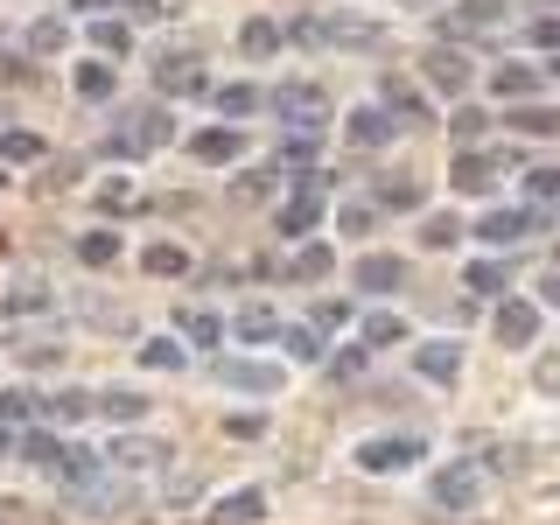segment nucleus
<instances>
[{
  "instance_id": "obj_19",
  "label": "nucleus",
  "mask_w": 560,
  "mask_h": 525,
  "mask_svg": "<svg viewBox=\"0 0 560 525\" xmlns=\"http://www.w3.org/2000/svg\"><path fill=\"white\" fill-rule=\"evenodd\" d=\"M385 113L393 119H428V98L413 92V84H399V78H385Z\"/></svg>"
},
{
  "instance_id": "obj_14",
  "label": "nucleus",
  "mask_w": 560,
  "mask_h": 525,
  "mask_svg": "<svg viewBox=\"0 0 560 525\" xmlns=\"http://www.w3.org/2000/svg\"><path fill=\"white\" fill-rule=\"evenodd\" d=\"M399 280H407V259H393V253H364L358 259V288L385 294V288H399Z\"/></svg>"
},
{
  "instance_id": "obj_56",
  "label": "nucleus",
  "mask_w": 560,
  "mask_h": 525,
  "mask_svg": "<svg viewBox=\"0 0 560 525\" xmlns=\"http://www.w3.org/2000/svg\"><path fill=\"white\" fill-rule=\"evenodd\" d=\"M0 183H8V175H0Z\"/></svg>"
},
{
  "instance_id": "obj_15",
  "label": "nucleus",
  "mask_w": 560,
  "mask_h": 525,
  "mask_svg": "<svg viewBox=\"0 0 560 525\" xmlns=\"http://www.w3.org/2000/svg\"><path fill=\"white\" fill-rule=\"evenodd\" d=\"M399 337H407V323H399L393 308H372V315L358 323V343H364V350H385V343H399Z\"/></svg>"
},
{
  "instance_id": "obj_55",
  "label": "nucleus",
  "mask_w": 560,
  "mask_h": 525,
  "mask_svg": "<svg viewBox=\"0 0 560 525\" xmlns=\"http://www.w3.org/2000/svg\"><path fill=\"white\" fill-rule=\"evenodd\" d=\"M0 455H8V434H0Z\"/></svg>"
},
{
  "instance_id": "obj_4",
  "label": "nucleus",
  "mask_w": 560,
  "mask_h": 525,
  "mask_svg": "<svg viewBox=\"0 0 560 525\" xmlns=\"http://www.w3.org/2000/svg\"><path fill=\"white\" fill-rule=\"evenodd\" d=\"M413 455H428V448L407 442V434H378V442H358V469H372V477H393V469H407Z\"/></svg>"
},
{
  "instance_id": "obj_36",
  "label": "nucleus",
  "mask_w": 560,
  "mask_h": 525,
  "mask_svg": "<svg viewBox=\"0 0 560 525\" xmlns=\"http://www.w3.org/2000/svg\"><path fill=\"white\" fill-rule=\"evenodd\" d=\"M378 203H385V210H413V203H420V183H407V175H393V183L378 189Z\"/></svg>"
},
{
  "instance_id": "obj_13",
  "label": "nucleus",
  "mask_w": 560,
  "mask_h": 525,
  "mask_svg": "<svg viewBox=\"0 0 560 525\" xmlns=\"http://www.w3.org/2000/svg\"><path fill=\"white\" fill-rule=\"evenodd\" d=\"M420 70H428L434 92H463V84H469V57H463V49H428Z\"/></svg>"
},
{
  "instance_id": "obj_40",
  "label": "nucleus",
  "mask_w": 560,
  "mask_h": 525,
  "mask_svg": "<svg viewBox=\"0 0 560 525\" xmlns=\"http://www.w3.org/2000/svg\"><path fill=\"white\" fill-rule=\"evenodd\" d=\"M525 197H533V203H553L560 197V168H533V175H525Z\"/></svg>"
},
{
  "instance_id": "obj_53",
  "label": "nucleus",
  "mask_w": 560,
  "mask_h": 525,
  "mask_svg": "<svg viewBox=\"0 0 560 525\" xmlns=\"http://www.w3.org/2000/svg\"><path fill=\"white\" fill-rule=\"evenodd\" d=\"M407 8H434V0H407Z\"/></svg>"
},
{
  "instance_id": "obj_23",
  "label": "nucleus",
  "mask_w": 560,
  "mask_h": 525,
  "mask_svg": "<svg viewBox=\"0 0 560 525\" xmlns=\"http://www.w3.org/2000/svg\"><path fill=\"white\" fill-rule=\"evenodd\" d=\"M329 267H337L329 245H302V253H294V280H329Z\"/></svg>"
},
{
  "instance_id": "obj_16",
  "label": "nucleus",
  "mask_w": 560,
  "mask_h": 525,
  "mask_svg": "<svg viewBox=\"0 0 560 525\" xmlns=\"http://www.w3.org/2000/svg\"><path fill=\"white\" fill-rule=\"evenodd\" d=\"M259 512H267V490H232V498L218 504V525H253Z\"/></svg>"
},
{
  "instance_id": "obj_24",
  "label": "nucleus",
  "mask_w": 560,
  "mask_h": 525,
  "mask_svg": "<svg viewBox=\"0 0 560 525\" xmlns=\"http://www.w3.org/2000/svg\"><path fill=\"white\" fill-rule=\"evenodd\" d=\"M22 455H28V463H35V469H57V463H63V448H57V434H43V428H28V434H22Z\"/></svg>"
},
{
  "instance_id": "obj_49",
  "label": "nucleus",
  "mask_w": 560,
  "mask_h": 525,
  "mask_svg": "<svg viewBox=\"0 0 560 525\" xmlns=\"http://www.w3.org/2000/svg\"><path fill=\"white\" fill-rule=\"evenodd\" d=\"M224 428H232L238 442H253V434H259V413H232V420H224Z\"/></svg>"
},
{
  "instance_id": "obj_46",
  "label": "nucleus",
  "mask_w": 560,
  "mask_h": 525,
  "mask_svg": "<svg viewBox=\"0 0 560 525\" xmlns=\"http://www.w3.org/2000/svg\"><path fill=\"white\" fill-rule=\"evenodd\" d=\"M28 413H35L28 393H0V420H28Z\"/></svg>"
},
{
  "instance_id": "obj_5",
  "label": "nucleus",
  "mask_w": 560,
  "mask_h": 525,
  "mask_svg": "<svg viewBox=\"0 0 560 525\" xmlns=\"http://www.w3.org/2000/svg\"><path fill=\"white\" fill-rule=\"evenodd\" d=\"M533 232H547L539 210H483V224H477L483 245H518V238H533Z\"/></svg>"
},
{
  "instance_id": "obj_21",
  "label": "nucleus",
  "mask_w": 560,
  "mask_h": 525,
  "mask_svg": "<svg viewBox=\"0 0 560 525\" xmlns=\"http://www.w3.org/2000/svg\"><path fill=\"white\" fill-rule=\"evenodd\" d=\"M238 49H245V57H259V63H267L273 49H280V28H273V22H245V28H238Z\"/></svg>"
},
{
  "instance_id": "obj_42",
  "label": "nucleus",
  "mask_w": 560,
  "mask_h": 525,
  "mask_svg": "<svg viewBox=\"0 0 560 525\" xmlns=\"http://www.w3.org/2000/svg\"><path fill=\"white\" fill-rule=\"evenodd\" d=\"M0 154H8V162H35V154H43V140H35V133H22V127H14L8 140H0Z\"/></svg>"
},
{
  "instance_id": "obj_31",
  "label": "nucleus",
  "mask_w": 560,
  "mask_h": 525,
  "mask_svg": "<svg viewBox=\"0 0 560 525\" xmlns=\"http://www.w3.org/2000/svg\"><path fill=\"white\" fill-rule=\"evenodd\" d=\"M463 288L469 294H504V267H498V259H477V267L463 273Z\"/></svg>"
},
{
  "instance_id": "obj_8",
  "label": "nucleus",
  "mask_w": 560,
  "mask_h": 525,
  "mask_svg": "<svg viewBox=\"0 0 560 525\" xmlns=\"http://www.w3.org/2000/svg\"><path fill=\"white\" fill-rule=\"evenodd\" d=\"M448 183L463 189V197H483V189L498 183V154H477V148H463V154H455V168H448Z\"/></svg>"
},
{
  "instance_id": "obj_22",
  "label": "nucleus",
  "mask_w": 560,
  "mask_h": 525,
  "mask_svg": "<svg viewBox=\"0 0 560 525\" xmlns=\"http://www.w3.org/2000/svg\"><path fill=\"white\" fill-rule=\"evenodd\" d=\"M148 273H162V280H175V273H189V253L183 245H148V259H140Z\"/></svg>"
},
{
  "instance_id": "obj_26",
  "label": "nucleus",
  "mask_w": 560,
  "mask_h": 525,
  "mask_svg": "<svg viewBox=\"0 0 560 525\" xmlns=\"http://www.w3.org/2000/svg\"><path fill=\"white\" fill-rule=\"evenodd\" d=\"M162 455H168L162 442H119V448H113V463H119V469H154Z\"/></svg>"
},
{
  "instance_id": "obj_47",
  "label": "nucleus",
  "mask_w": 560,
  "mask_h": 525,
  "mask_svg": "<svg viewBox=\"0 0 560 525\" xmlns=\"http://www.w3.org/2000/svg\"><path fill=\"white\" fill-rule=\"evenodd\" d=\"M49 413H57V420H84V413H92V399H84V393H63Z\"/></svg>"
},
{
  "instance_id": "obj_1",
  "label": "nucleus",
  "mask_w": 560,
  "mask_h": 525,
  "mask_svg": "<svg viewBox=\"0 0 560 525\" xmlns=\"http://www.w3.org/2000/svg\"><path fill=\"white\" fill-rule=\"evenodd\" d=\"M273 113L288 119L294 133H315V127H323V119H329V98L315 92L308 78H294V84H280V92H273Z\"/></svg>"
},
{
  "instance_id": "obj_41",
  "label": "nucleus",
  "mask_w": 560,
  "mask_h": 525,
  "mask_svg": "<svg viewBox=\"0 0 560 525\" xmlns=\"http://www.w3.org/2000/svg\"><path fill=\"white\" fill-rule=\"evenodd\" d=\"M448 127H455V140H463V148H477V140H483V127H490V119L477 113V105H469V113H455V119H448Z\"/></svg>"
},
{
  "instance_id": "obj_48",
  "label": "nucleus",
  "mask_w": 560,
  "mask_h": 525,
  "mask_svg": "<svg viewBox=\"0 0 560 525\" xmlns=\"http://www.w3.org/2000/svg\"><path fill=\"white\" fill-rule=\"evenodd\" d=\"M98 203H105V210H127V203H133V183H105Z\"/></svg>"
},
{
  "instance_id": "obj_50",
  "label": "nucleus",
  "mask_w": 560,
  "mask_h": 525,
  "mask_svg": "<svg viewBox=\"0 0 560 525\" xmlns=\"http://www.w3.org/2000/svg\"><path fill=\"white\" fill-rule=\"evenodd\" d=\"M539 302H547V308H560V273H553V280H539Z\"/></svg>"
},
{
  "instance_id": "obj_35",
  "label": "nucleus",
  "mask_w": 560,
  "mask_h": 525,
  "mask_svg": "<svg viewBox=\"0 0 560 525\" xmlns=\"http://www.w3.org/2000/svg\"><path fill=\"white\" fill-rule=\"evenodd\" d=\"M420 238H428V245H434V253H442V245H455V238H463V224H455V218H448V210H434V218H428V224H420Z\"/></svg>"
},
{
  "instance_id": "obj_34",
  "label": "nucleus",
  "mask_w": 560,
  "mask_h": 525,
  "mask_svg": "<svg viewBox=\"0 0 560 525\" xmlns=\"http://www.w3.org/2000/svg\"><path fill=\"white\" fill-rule=\"evenodd\" d=\"M63 43H70V28H63V22H35V28H28V49H35V57H57Z\"/></svg>"
},
{
  "instance_id": "obj_27",
  "label": "nucleus",
  "mask_w": 560,
  "mask_h": 525,
  "mask_svg": "<svg viewBox=\"0 0 560 525\" xmlns=\"http://www.w3.org/2000/svg\"><path fill=\"white\" fill-rule=\"evenodd\" d=\"M140 364H154V372H183V343H168V337H154V343H140Z\"/></svg>"
},
{
  "instance_id": "obj_25",
  "label": "nucleus",
  "mask_w": 560,
  "mask_h": 525,
  "mask_svg": "<svg viewBox=\"0 0 560 525\" xmlns=\"http://www.w3.org/2000/svg\"><path fill=\"white\" fill-rule=\"evenodd\" d=\"M218 113L224 119H253L259 113V92H253V84H224V92H218Z\"/></svg>"
},
{
  "instance_id": "obj_32",
  "label": "nucleus",
  "mask_w": 560,
  "mask_h": 525,
  "mask_svg": "<svg viewBox=\"0 0 560 525\" xmlns=\"http://www.w3.org/2000/svg\"><path fill=\"white\" fill-rule=\"evenodd\" d=\"M238 337H245V343H267V337H280L273 308H245V315H238Z\"/></svg>"
},
{
  "instance_id": "obj_17",
  "label": "nucleus",
  "mask_w": 560,
  "mask_h": 525,
  "mask_svg": "<svg viewBox=\"0 0 560 525\" xmlns=\"http://www.w3.org/2000/svg\"><path fill=\"white\" fill-rule=\"evenodd\" d=\"M504 127H512V133H539V140H547V133H560V105H518V113L504 119Z\"/></svg>"
},
{
  "instance_id": "obj_51",
  "label": "nucleus",
  "mask_w": 560,
  "mask_h": 525,
  "mask_svg": "<svg viewBox=\"0 0 560 525\" xmlns=\"http://www.w3.org/2000/svg\"><path fill=\"white\" fill-rule=\"evenodd\" d=\"M127 8H133V14H162V0H127Z\"/></svg>"
},
{
  "instance_id": "obj_33",
  "label": "nucleus",
  "mask_w": 560,
  "mask_h": 525,
  "mask_svg": "<svg viewBox=\"0 0 560 525\" xmlns=\"http://www.w3.org/2000/svg\"><path fill=\"white\" fill-rule=\"evenodd\" d=\"M455 14H463V28H498L504 22V0H463Z\"/></svg>"
},
{
  "instance_id": "obj_29",
  "label": "nucleus",
  "mask_w": 560,
  "mask_h": 525,
  "mask_svg": "<svg viewBox=\"0 0 560 525\" xmlns=\"http://www.w3.org/2000/svg\"><path fill=\"white\" fill-rule=\"evenodd\" d=\"M78 98H113V63H78Z\"/></svg>"
},
{
  "instance_id": "obj_52",
  "label": "nucleus",
  "mask_w": 560,
  "mask_h": 525,
  "mask_svg": "<svg viewBox=\"0 0 560 525\" xmlns=\"http://www.w3.org/2000/svg\"><path fill=\"white\" fill-rule=\"evenodd\" d=\"M70 8H84V14H92V8H105V0H70Z\"/></svg>"
},
{
  "instance_id": "obj_28",
  "label": "nucleus",
  "mask_w": 560,
  "mask_h": 525,
  "mask_svg": "<svg viewBox=\"0 0 560 525\" xmlns=\"http://www.w3.org/2000/svg\"><path fill=\"white\" fill-rule=\"evenodd\" d=\"M84 35H92V49H105V57H127V43H133L127 22H92Z\"/></svg>"
},
{
  "instance_id": "obj_7",
  "label": "nucleus",
  "mask_w": 560,
  "mask_h": 525,
  "mask_svg": "<svg viewBox=\"0 0 560 525\" xmlns=\"http://www.w3.org/2000/svg\"><path fill=\"white\" fill-rule=\"evenodd\" d=\"M189 154H197V168H232L238 154H245V133L238 127H210V133L189 140Z\"/></svg>"
},
{
  "instance_id": "obj_3",
  "label": "nucleus",
  "mask_w": 560,
  "mask_h": 525,
  "mask_svg": "<svg viewBox=\"0 0 560 525\" xmlns=\"http://www.w3.org/2000/svg\"><path fill=\"white\" fill-rule=\"evenodd\" d=\"M168 140H175L168 113H162V105H148V113H133L127 127L113 133V148H119V154H154V148H168Z\"/></svg>"
},
{
  "instance_id": "obj_54",
  "label": "nucleus",
  "mask_w": 560,
  "mask_h": 525,
  "mask_svg": "<svg viewBox=\"0 0 560 525\" xmlns=\"http://www.w3.org/2000/svg\"><path fill=\"white\" fill-rule=\"evenodd\" d=\"M547 70H553V78H560V57H553V63H547Z\"/></svg>"
},
{
  "instance_id": "obj_11",
  "label": "nucleus",
  "mask_w": 560,
  "mask_h": 525,
  "mask_svg": "<svg viewBox=\"0 0 560 525\" xmlns=\"http://www.w3.org/2000/svg\"><path fill=\"white\" fill-rule=\"evenodd\" d=\"M539 337V302H498V343L525 350Z\"/></svg>"
},
{
  "instance_id": "obj_20",
  "label": "nucleus",
  "mask_w": 560,
  "mask_h": 525,
  "mask_svg": "<svg viewBox=\"0 0 560 525\" xmlns=\"http://www.w3.org/2000/svg\"><path fill=\"white\" fill-rule=\"evenodd\" d=\"M92 407H98L105 420H119V428H127V420H140V413H148V399H140V393H127V385H119V393H98Z\"/></svg>"
},
{
  "instance_id": "obj_18",
  "label": "nucleus",
  "mask_w": 560,
  "mask_h": 525,
  "mask_svg": "<svg viewBox=\"0 0 560 525\" xmlns=\"http://www.w3.org/2000/svg\"><path fill=\"white\" fill-rule=\"evenodd\" d=\"M288 358H294V364H323V358H329V337H323V329H315V323L288 329Z\"/></svg>"
},
{
  "instance_id": "obj_2",
  "label": "nucleus",
  "mask_w": 560,
  "mask_h": 525,
  "mask_svg": "<svg viewBox=\"0 0 560 525\" xmlns=\"http://www.w3.org/2000/svg\"><path fill=\"white\" fill-rule=\"evenodd\" d=\"M428 498H434V504H448V512H469V504L483 498V469H477V463H448V469H434V477H428Z\"/></svg>"
},
{
  "instance_id": "obj_30",
  "label": "nucleus",
  "mask_w": 560,
  "mask_h": 525,
  "mask_svg": "<svg viewBox=\"0 0 560 525\" xmlns=\"http://www.w3.org/2000/svg\"><path fill=\"white\" fill-rule=\"evenodd\" d=\"M490 84H498L504 98H525V92H533L539 78H533V63H498V78H490Z\"/></svg>"
},
{
  "instance_id": "obj_10",
  "label": "nucleus",
  "mask_w": 560,
  "mask_h": 525,
  "mask_svg": "<svg viewBox=\"0 0 560 525\" xmlns=\"http://www.w3.org/2000/svg\"><path fill=\"white\" fill-rule=\"evenodd\" d=\"M413 372L434 378V385H455V378H463V343H420L413 350Z\"/></svg>"
},
{
  "instance_id": "obj_39",
  "label": "nucleus",
  "mask_w": 560,
  "mask_h": 525,
  "mask_svg": "<svg viewBox=\"0 0 560 525\" xmlns=\"http://www.w3.org/2000/svg\"><path fill=\"white\" fill-rule=\"evenodd\" d=\"M183 329H189V343H218L224 337V323H218V315H203V308H189Z\"/></svg>"
},
{
  "instance_id": "obj_44",
  "label": "nucleus",
  "mask_w": 560,
  "mask_h": 525,
  "mask_svg": "<svg viewBox=\"0 0 560 525\" xmlns=\"http://www.w3.org/2000/svg\"><path fill=\"white\" fill-rule=\"evenodd\" d=\"M315 210H323V203H288V210H280V232H288V238H302L308 224H315Z\"/></svg>"
},
{
  "instance_id": "obj_9",
  "label": "nucleus",
  "mask_w": 560,
  "mask_h": 525,
  "mask_svg": "<svg viewBox=\"0 0 560 525\" xmlns=\"http://www.w3.org/2000/svg\"><path fill=\"white\" fill-rule=\"evenodd\" d=\"M350 148H385V140H393L399 133V119L393 113H385V105H358V113H350Z\"/></svg>"
},
{
  "instance_id": "obj_38",
  "label": "nucleus",
  "mask_w": 560,
  "mask_h": 525,
  "mask_svg": "<svg viewBox=\"0 0 560 525\" xmlns=\"http://www.w3.org/2000/svg\"><path fill=\"white\" fill-rule=\"evenodd\" d=\"M343 232L372 238V232H378V203H343Z\"/></svg>"
},
{
  "instance_id": "obj_6",
  "label": "nucleus",
  "mask_w": 560,
  "mask_h": 525,
  "mask_svg": "<svg viewBox=\"0 0 560 525\" xmlns=\"http://www.w3.org/2000/svg\"><path fill=\"white\" fill-rule=\"evenodd\" d=\"M218 385H232V393H280V364H259V358H224L218 364Z\"/></svg>"
},
{
  "instance_id": "obj_43",
  "label": "nucleus",
  "mask_w": 560,
  "mask_h": 525,
  "mask_svg": "<svg viewBox=\"0 0 560 525\" xmlns=\"http://www.w3.org/2000/svg\"><path fill=\"white\" fill-rule=\"evenodd\" d=\"M364 364H372V350H364V343H350V350H337V358H329V372H337V378H358Z\"/></svg>"
},
{
  "instance_id": "obj_37",
  "label": "nucleus",
  "mask_w": 560,
  "mask_h": 525,
  "mask_svg": "<svg viewBox=\"0 0 560 525\" xmlns=\"http://www.w3.org/2000/svg\"><path fill=\"white\" fill-rule=\"evenodd\" d=\"M113 253H119V238H113V232H84V238H78V259H92V267H105Z\"/></svg>"
},
{
  "instance_id": "obj_12",
  "label": "nucleus",
  "mask_w": 560,
  "mask_h": 525,
  "mask_svg": "<svg viewBox=\"0 0 560 525\" xmlns=\"http://www.w3.org/2000/svg\"><path fill=\"white\" fill-rule=\"evenodd\" d=\"M154 84H162V92H210V78H203V63L197 57H183V49H175V57H162L154 63Z\"/></svg>"
},
{
  "instance_id": "obj_45",
  "label": "nucleus",
  "mask_w": 560,
  "mask_h": 525,
  "mask_svg": "<svg viewBox=\"0 0 560 525\" xmlns=\"http://www.w3.org/2000/svg\"><path fill=\"white\" fill-rule=\"evenodd\" d=\"M533 43H539V49H553V57H560V14H539V22H533Z\"/></svg>"
}]
</instances>
